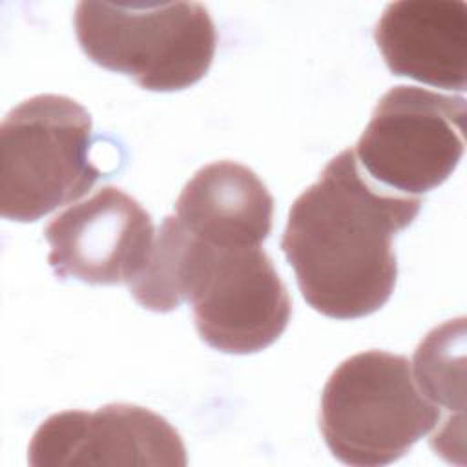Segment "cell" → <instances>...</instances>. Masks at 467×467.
<instances>
[{"instance_id":"9c48e42d","label":"cell","mask_w":467,"mask_h":467,"mask_svg":"<svg viewBox=\"0 0 467 467\" xmlns=\"http://www.w3.org/2000/svg\"><path fill=\"white\" fill-rule=\"evenodd\" d=\"M374 40L392 75L467 89V4L403 0L385 7Z\"/></svg>"},{"instance_id":"277c9868","label":"cell","mask_w":467,"mask_h":467,"mask_svg":"<svg viewBox=\"0 0 467 467\" xmlns=\"http://www.w3.org/2000/svg\"><path fill=\"white\" fill-rule=\"evenodd\" d=\"M91 115L66 95L42 93L0 126V213L33 223L86 195L102 177L91 162Z\"/></svg>"},{"instance_id":"6da1fadb","label":"cell","mask_w":467,"mask_h":467,"mask_svg":"<svg viewBox=\"0 0 467 467\" xmlns=\"http://www.w3.org/2000/svg\"><path fill=\"white\" fill-rule=\"evenodd\" d=\"M421 199L389 193L343 150L292 204L281 248L305 301L334 319H358L392 296V239L414 223Z\"/></svg>"},{"instance_id":"ba28073f","label":"cell","mask_w":467,"mask_h":467,"mask_svg":"<svg viewBox=\"0 0 467 467\" xmlns=\"http://www.w3.org/2000/svg\"><path fill=\"white\" fill-rule=\"evenodd\" d=\"M44 235L55 275L88 285H128L144 266L155 239L150 213L113 186L58 213Z\"/></svg>"},{"instance_id":"5b68a950","label":"cell","mask_w":467,"mask_h":467,"mask_svg":"<svg viewBox=\"0 0 467 467\" xmlns=\"http://www.w3.org/2000/svg\"><path fill=\"white\" fill-rule=\"evenodd\" d=\"M179 290L201 339L226 354L270 347L292 316L290 294L261 246H213L186 226Z\"/></svg>"},{"instance_id":"30bf717a","label":"cell","mask_w":467,"mask_h":467,"mask_svg":"<svg viewBox=\"0 0 467 467\" xmlns=\"http://www.w3.org/2000/svg\"><path fill=\"white\" fill-rule=\"evenodd\" d=\"M274 199L246 166L217 161L202 166L182 188L175 217L213 246H259L272 232Z\"/></svg>"},{"instance_id":"3957f363","label":"cell","mask_w":467,"mask_h":467,"mask_svg":"<svg viewBox=\"0 0 467 467\" xmlns=\"http://www.w3.org/2000/svg\"><path fill=\"white\" fill-rule=\"evenodd\" d=\"M73 20L91 62L150 91L193 86L208 73L217 47L215 26L199 2H78Z\"/></svg>"},{"instance_id":"8fae6325","label":"cell","mask_w":467,"mask_h":467,"mask_svg":"<svg viewBox=\"0 0 467 467\" xmlns=\"http://www.w3.org/2000/svg\"><path fill=\"white\" fill-rule=\"evenodd\" d=\"M463 317L447 321L432 328L414 350L418 387L434 405L451 410V416L445 420L443 427L432 434V440L441 438L451 429L452 410L463 416Z\"/></svg>"},{"instance_id":"8992f818","label":"cell","mask_w":467,"mask_h":467,"mask_svg":"<svg viewBox=\"0 0 467 467\" xmlns=\"http://www.w3.org/2000/svg\"><path fill=\"white\" fill-rule=\"evenodd\" d=\"M467 104L416 86H394L376 104L354 153L368 175L403 193H427L465 150Z\"/></svg>"},{"instance_id":"52a82bcc","label":"cell","mask_w":467,"mask_h":467,"mask_svg":"<svg viewBox=\"0 0 467 467\" xmlns=\"http://www.w3.org/2000/svg\"><path fill=\"white\" fill-rule=\"evenodd\" d=\"M27 462L33 467L67 465H186L181 434L150 409L109 403L95 412L64 410L35 431Z\"/></svg>"},{"instance_id":"7a4b0ae2","label":"cell","mask_w":467,"mask_h":467,"mask_svg":"<svg viewBox=\"0 0 467 467\" xmlns=\"http://www.w3.org/2000/svg\"><path fill=\"white\" fill-rule=\"evenodd\" d=\"M440 418V407L418 387L410 361L385 350L345 359L321 394L323 440L347 465L378 467L400 460Z\"/></svg>"}]
</instances>
